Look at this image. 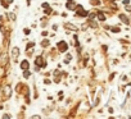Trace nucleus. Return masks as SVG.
<instances>
[{"label": "nucleus", "instance_id": "13", "mask_svg": "<svg viewBox=\"0 0 131 119\" xmlns=\"http://www.w3.org/2000/svg\"><path fill=\"white\" fill-rule=\"evenodd\" d=\"M12 2H13V0H8V3H9V4H10V3H12Z\"/></svg>", "mask_w": 131, "mask_h": 119}, {"label": "nucleus", "instance_id": "7", "mask_svg": "<svg viewBox=\"0 0 131 119\" xmlns=\"http://www.w3.org/2000/svg\"><path fill=\"white\" fill-rule=\"evenodd\" d=\"M17 56H18V49L14 47L13 49V58H17Z\"/></svg>", "mask_w": 131, "mask_h": 119}, {"label": "nucleus", "instance_id": "8", "mask_svg": "<svg viewBox=\"0 0 131 119\" xmlns=\"http://www.w3.org/2000/svg\"><path fill=\"white\" fill-rule=\"evenodd\" d=\"M111 30H112V32H117V33L121 31V30H119V28H117V27H113V28H111Z\"/></svg>", "mask_w": 131, "mask_h": 119}, {"label": "nucleus", "instance_id": "6", "mask_svg": "<svg viewBox=\"0 0 131 119\" xmlns=\"http://www.w3.org/2000/svg\"><path fill=\"white\" fill-rule=\"evenodd\" d=\"M98 19H99V21H105V16L99 12V13H98Z\"/></svg>", "mask_w": 131, "mask_h": 119}, {"label": "nucleus", "instance_id": "10", "mask_svg": "<svg viewBox=\"0 0 131 119\" xmlns=\"http://www.w3.org/2000/svg\"><path fill=\"white\" fill-rule=\"evenodd\" d=\"M48 44H49V41H48V40H45V41H44V42H42V45H44V46H46V45H48Z\"/></svg>", "mask_w": 131, "mask_h": 119}, {"label": "nucleus", "instance_id": "4", "mask_svg": "<svg viewBox=\"0 0 131 119\" xmlns=\"http://www.w3.org/2000/svg\"><path fill=\"white\" fill-rule=\"evenodd\" d=\"M36 64H37V65H41V67H45V63H44V60H42L41 56H39V58L36 59Z\"/></svg>", "mask_w": 131, "mask_h": 119}, {"label": "nucleus", "instance_id": "1", "mask_svg": "<svg viewBox=\"0 0 131 119\" xmlns=\"http://www.w3.org/2000/svg\"><path fill=\"white\" fill-rule=\"evenodd\" d=\"M58 47H59V51L60 52H66V51H67V49H68V45L66 44L64 41H60V42H58Z\"/></svg>", "mask_w": 131, "mask_h": 119}, {"label": "nucleus", "instance_id": "11", "mask_svg": "<svg viewBox=\"0 0 131 119\" xmlns=\"http://www.w3.org/2000/svg\"><path fill=\"white\" fill-rule=\"evenodd\" d=\"M10 19H12V21H14V19H16V17H14V14H10Z\"/></svg>", "mask_w": 131, "mask_h": 119}, {"label": "nucleus", "instance_id": "12", "mask_svg": "<svg viewBox=\"0 0 131 119\" xmlns=\"http://www.w3.org/2000/svg\"><path fill=\"white\" fill-rule=\"evenodd\" d=\"M128 2H130V0H125L123 3H125V4H128Z\"/></svg>", "mask_w": 131, "mask_h": 119}, {"label": "nucleus", "instance_id": "9", "mask_svg": "<svg viewBox=\"0 0 131 119\" xmlns=\"http://www.w3.org/2000/svg\"><path fill=\"white\" fill-rule=\"evenodd\" d=\"M23 76H25V77L27 78V77L30 76V72H27V69H26V71H25V74H23Z\"/></svg>", "mask_w": 131, "mask_h": 119}, {"label": "nucleus", "instance_id": "5", "mask_svg": "<svg viewBox=\"0 0 131 119\" xmlns=\"http://www.w3.org/2000/svg\"><path fill=\"white\" fill-rule=\"evenodd\" d=\"M77 14H79V16H82V17H86V16H88V12H86V10H84V9L81 8V10H79V12H77Z\"/></svg>", "mask_w": 131, "mask_h": 119}, {"label": "nucleus", "instance_id": "2", "mask_svg": "<svg viewBox=\"0 0 131 119\" xmlns=\"http://www.w3.org/2000/svg\"><path fill=\"white\" fill-rule=\"evenodd\" d=\"M28 68H30V63H28V60H22V62H21V69L26 71V69H28Z\"/></svg>", "mask_w": 131, "mask_h": 119}, {"label": "nucleus", "instance_id": "3", "mask_svg": "<svg viewBox=\"0 0 131 119\" xmlns=\"http://www.w3.org/2000/svg\"><path fill=\"white\" fill-rule=\"evenodd\" d=\"M119 19H121V21H122V22H123L125 24H128V23H130L128 18H127V17L125 16V14H119Z\"/></svg>", "mask_w": 131, "mask_h": 119}]
</instances>
